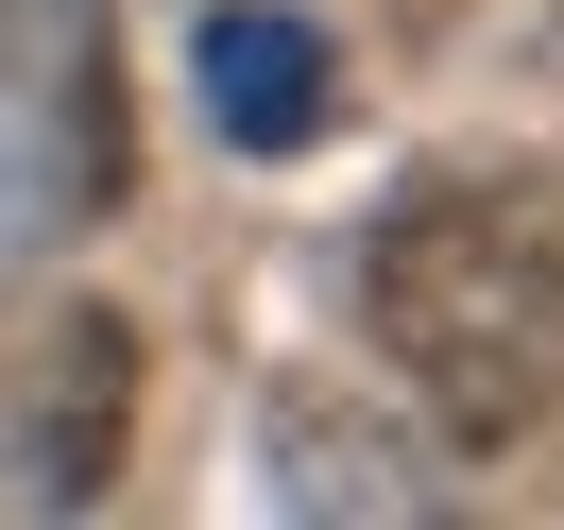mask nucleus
<instances>
[{
	"label": "nucleus",
	"instance_id": "1",
	"mask_svg": "<svg viewBox=\"0 0 564 530\" xmlns=\"http://www.w3.org/2000/svg\"><path fill=\"white\" fill-rule=\"evenodd\" d=\"M359 309L462 445L564 428V172H411L359 223Z\"/></svg>",
	"mask_w": 564,
	"mask_h": 530
},
{
	"label": "nucleus",
	"instance_id": "2",
	"mask_svg": "<svg viewBox=\"0 0 564 530\" xmlns=\"http://www.w3.org/2000/svg\"><path fill=\"white\" fill-rule=\"evenodd\" d=\"M0 172L35 223H104L138 188L120 138V18L104 0H0Z\"/></svg>",
	"mask_w": 564,
	"mask_h": 530
},
{
	"label": "nucleus",
	"instance_id": "3",
	"mask_svg": "<svg viewBox=\"0 0 564 530\" xmlns=\"http://www.w3.org/2000/svg\"><path fill=\"white\" fill-rule=\"evenodd\" d=\"M120 445H138V325L86 309V291H52L35 343H18V496L35 513H86L120 479Z\"/></svg>",
	"mask_w": 564,
	"mask_h": 530
},
{
	"label": "nucleus",
	"instance_id": "4",
	"mask_svg": "<svg viewBox=\"0 0 564 530\" xmlns=\"http://www.w3.org/2000/svg\"><path fill=\"white\" fill-rule=\"evenodd\" d=\"M188 86H206V120L240 154H308L325 138V35L308 18H274V0H206V35H188Z\"/></svg>",
	"mask_w": 564,
	"mask_h": 530
}]
</instances>
